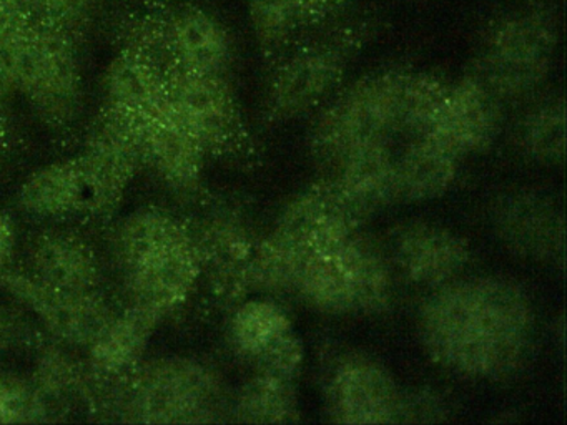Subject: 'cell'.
Listing matches in <instances>:
<instances>
[{
  "mask_svg": "<svg viewBox=\"0 0 567 425\" xmlns=\"http://www.w3.org/2000/svg\"><path fill=\"white\" fill-rule=\"evenodd\" d=\"M533 302L511 279L476 276L433 289L420 305L424 351L441 367L473 381H504L529 359Z\"/></svg>",
  "mask_w": 567,
  "mask_h": 425,
  "instance_id": "cell-1",
  "label": "cell"
},
{
  "mask_svg": "<svg viewBox=\"0 0 567 425\" xmlns=\"http://www.w3.org/2000/svg\"><path fill=\"white\" fill-rule=\"evenodd\" d=\"M295 294L323 314H381L393 302V265L357 229L330 248L305 255Z\"/></svg>",
  "mask_w": 567,
  "mask_h": 425,
  "instance_id": "cell-2",
  "label": "cell"
},
{
  "mask_svg": "<svg viewBox=\"0 0 567 425\" xmlns=\"http://www.w3.org/2000/svg\"><path fill=\"white\" fill-rule=\"evenodd\" d=\"M556 43V20L546 9L507 13L487 29L473 75L501 102L527 99L546 82Z\"/></svg>",
  "mask_w": 567,
  "mask_h": 425,
  "instance_id": "cell-3",
  "label": "cell"
},
{
  "mask_svg": "<svg viewBox=\"0 0 567 425\" xmlns=\"http://www.w3.org/2000/svg\"><path fill=\"white\" fill-rule=\"evenodd\" d=\"M128 415L142 424H208L225 412L224 385L214 369L188 357L157 359L135 374Z\"/></svg>",
  "mask_w": 567,
  "mask_h": 425,
  "instance_id": "cell-4",
  "label": "cell"
},
{
  "mask_svg": "<svg viewBox=\"0 0 567 425\" xmlns=\"http://www.w3.org/2000/svg\"><path fill=\"white\" fill-rule=\"evenodd\" d=\"M404 82L403 72L371 73L328 100L311 133L315 152L334 163L360 143L401 133Z\"/></svg>",
  "mask_w": 567,
  "mask_h": 425,
  "instance_id": "cell-5",
  "label": "cell"
},
{
  "mask_svg": "<svg viewBox=\"0 0 567 425\" xmlns=\"http://www.w3.org/2000/svg\"><path fill=\"white\" fill-rule=\"evenodd\" d=\"M18 92L52 125H65L78 113L82 72L74 37L35 20L28 42L11 56Z\"/></svg>",
  "mask_w": 567,
  "mask_h": 425,
  "instance_id": "cell-6",
  "label": "cell"
},
{
  "mask_svg": "<svg viewBox=\"0 0 567 425\" xmlns=\"http://www.w3.org/2000/svg\"><path fill=\"white\" fill-rule=\"evenodd\" d=\"M353 39H328L301 46L274 70L265 95L268 122H290L330 100L343 79Z\"/></svg>",
  "mask_w": 567,
  "mask_h": 425,
  "instance_id": "cell-7",
  "label": "cell"
},
{
  "mask_svg": "<svg viewBox=\"0 0 567 425\" xmlns=\"http://www.w3.org/2000/svg\"><path fill=\"white\" fill-rule=\"evenodd\" d=\"M0 286L24 304L51 334L75 348H91L115 315L101 291L52 288L29 272H0Z\"/></svg>",
  "mask_w": 567,
  "mask_h": 425,
  "instance_id": "cell-8",
  "label": "cell"
},
{
  "mask_svg": "<svg viewBox=\"0 0 567 425\" xmlns=\"http://www.w3.org/2000/svg\"><path fill=\"white\" fill-rule=\"evenodd\" d=\"M324 391L327 412L334 424H398L403 391L384 364L370 355L341 357L331 369Z\"/></svg>",
  "mask_w": 567,
  "mask_h": 425,
  "instance_id": "cell-9",
  "label": "cell"
},
{
  "mask_svg": "<svg viewBox=\"0 0 567 425\" xmlns=\"http://www.w3.org/2000/svg\"><path fill=\"white\" fill-rule=\"evenodd\" d=\"M164 76L168 102L207 152L235 139L240 116L224 75L192 72L171 63Z\"/></svg>",
  "mask_w": 567,
  "mask_h": 425,
  "instance_id": "cell-10",
  "label": "cell"
},
{
  "mask_svg": "<svg viewBox=\"0 0 567 425\" xmlns=\"http://www.w3.org/2000/svg\"><path fill=\"white\" fill-rule=\"evenodd\" d=\"M503 102L477 76H463L447 85L433 125L423 138L446 146L454 155L486 152L501 135Z\"/></svg>",
  "mask_w": 567,
  "mask_h": 425,
  "instance_id": "cell-11",
  "label": "cell"
},
{
  "mask_svg": "<svg viewBox=\"0 0 567 425\" xmlns=\"http://www.w3.org/2000/svg\"><path fill=\"white\" fill-rule=\"evenodd\" d=\"M494 231L514 255L547 265H564L566 222L553 199L536 191L503 196L493 211Z\"/></svg>",
  "mask_w": 567,
  "mask_h": 425,
  "instance_id": "cell-12",
  "label": "cell"
},
{
  "mask_svg": "<svg viewBox=\"0 0 567 425\" xmlns=\"http://www.w3.org/2000/svg\"><path fill=\"white\" fill-rule=\"evenodd\" d=\"M202 269L197 238L190 235L122 271L132 305L162 319L187 301Z\"/></svg>",
  "mask_w": 567,
  "mask_h": 425,
  "instance_id": "cell-13",
  "label": "cell"
},
{
  "mask_svg": "<svg viewBox=\"0 0 567 425\" xmlns=\"http://www.w3.org/2000/svg\"><path fill=\"white\" fill-rule=\"evenodd\" d=\"M470 259L466 239L436 222H406L391 241V265L404 279L431 291L461 278Z\"/></svg>",
  "mask_w": 567,
  "mask_h": 425,
  "instance_id": "cell-14",
  "label": "cell"
},
{
  "mask_svg": "<svg viewBox=\"0 0 567 425\" xmlns=\"http://www.w3.org/2000/svg\"><path fill=\"white\" fill-rule=\"evenodd\" d=\"M19 203L29 215L41 218L101 212L115 205L84 155L52 163L29 176Z\"/></svg>",
  "mask_w": 567,
  "mask_h": 425,
  "instance_id": "cell-15",
  "label": "cell"
},
{
  "mask_svg": "<svg viewBox=\"0 0 567 425\" xmlns=\"http://www.w3.org/2000/svg\"><path fill=\"white\" fill-rule=\"evenodd\" d=\"M358 221L357 212L333 183H320L287 203L274 235L301 251H320L357 231Z\"/></svg>",
  "mask_w": 567,
  "mask_h": 425,
  "instance_id": "cell-16",
  "label": "cell"
},
{
  "mask_svg": "<svg viewBox=\"0 0 567 425\" xmlns=\"http://www.w3.org/2000/svg\"><path fill=\"white\" fill-rule=\"evenodd\" d=\"M138 142L142 156L155 166L168 185L181 191L197 188L207 149L182 122L168 99L142 123Z\"/></svg>",
  "mask_w": 567,
  "mask_h": 425,
  "instance_id": "cell-17",
  "label": "cell"
},
{
  "mask_svg": "<svg viewBox=\"0 0 567 425\" xmlns=\"http://www.w3.org/2000/svg\"><path fill=\"white\" fill-rule=\"evenodd\" d=\"M334 188L361 216L373 215L398 201L396 155L390 139H371L344 152L333 163Z\"/></svg>",
  "mask_w": 567,
  "mask_h": 425,
  "instance_id": "cell-18",
  "label": "cell"
},
{
  "mask_svg": "<svg viewBox=\"0 0 567 425\" xmlns=\"http://www.w3.org/2000/svg\"><path fill=\"white\" fill-rule=\"evenodd\" d=\"M29 274L52 288L68 291H101L102 266L97 252L71 231H45L35 236L28 252Z\"/></svg>",
  "mask_w": 567,
  "mask_h": 425,
  "instance_id": "cell-19",
  "label": "cell"
},
{
  "mask_svg": "<svg viewBox=\"0 0 567 425\" xmlns=\"http://www.w3.org/2000/svg\"><path fill=\"white\" fill-rule=\"evenodd\" d=\"M165 43L171 63L192 72L225 76L234 59V43L224 23L198 7H184L168 19Z\"/></svg>",
  "mask_w": 567,
  "mask_h": 425,
  "instance_id": "cell-20",
  "label": "cell"
},
{
  "mask_svg": "<svg viewBox=\"0 0 567 425\" xmlns=\"http://www.w3.org/2000/svg\"><path fill=\"white\" fill-rule=\"evenodd\" d=\"M105 95L107 113L134 129L138 138L142 123L167 99L164 72L151 55L125 50L107 69Z\"/></svg>",
  "mask_w": 567,
  "mask_h": 425,
  "instance_id": "cell-21",
  "label": "cell"
},
{
  "mask_svg": "<svg viewBox=\"0 0 567 425\" xmlns=\"http://www.w3.org/2000/svg\"><path fill=\"white\" fill-rule=\"evenodd\" d=\"M460 159L434 139H411L396 155L398 201L426 203L441 198L456 182Z\"/></svg>",
  "mask_w": 567,
  "mask_h": 425,
  "instance_id": "cell-22",
  "label": "cell"
},
{
  "mask_svg": "<svg viewBox=\"0 0 567 425\" xmlns=\"http://www.w3.org/2000/svg\"><path fill=\"white\" fill-rule=\"evenodd\" d=\"M161 319L145 309L131 305L105 325L91 348L92 367L105 377H117L134 371Z\"/></svg>",
  "mask_w": 567,
  "mask_h": 425,
  "instance_id": "cell-23",
  "label": "cell"
},
{
  "mask_svg": "<svg viewBox=\"0 0 567 425\" xmlns=\"http://www.w3.org/2000/svg\"><path fill=\"white\" fill-rule=\"evenodd\" d=\"M291 331L288 312L270 296L241 301L228 329L235 351L251 364Z\"/></svg>",
  "mask_w": 567,
  "mask_h": 425,
  "instance_id": "cell-24",
  "label": "cell"
},
{
  "mask_svg": "<svg viewBox=\"0 0 567 425\" xmlns=\"http://www.w3.org/2000/svg\"><path fill=\"white\" fill-rule=\"evenodd\" d=\"M231 415L244 424H293L300 415L295 381L255 372L238 391Z\"/></svg>",
  "mask_w": 567,
  "mask_h": 425,
  "instance_id": "cell-25",
  "label": "cell"
},
{
  "mask_svg": "<svg viewBox=\"0 0 567 425\" xmlns=\"http://www.w3.org/2000/svg\"><path fill=\"white\" fill-rule=\"evenodd\" d=\"M520 152L539 165H559L566 155V106L550 99L530 108L517 125Z\"/></svg>",
  "mask_w": 567,
  "mask_h": 425,
  "instance_id": "cell-26",
  "label": "cell"
},
{
  "mask_svg": "<svg viewBox=\"0 0 567 425\" xmlns=\"http://www.w3.org/2000/svg\"><path fill=\"white\" fill-rule=\"evenodd\" d=\"M255 39L265 53L284 50L305 27L295 0H247Z\"/></svg>",
  "mask_w": 567,
  "mask_h": 425,
  "instance_id": "cell-27",
  "label": "cell"
},
{
  "mask_svg": "<svg viewBox=\"0 0 567 425\" xmlns=\"http://www.w3.org/2000/svg\"><path fill=\"white\" fill-rule=\"evenodd\" d=\"M101 0H28L39 22L55 27L74 37L87 29Z\"/></svg>",
  "mask_w": 567,
  "mask_h": 425,
  "instance_id": "cell-28",
  "label": "cell"
},
{
  "mask_svg": "<svg viewBox=\"0 0 567 425\" xmlns=\"http://www.w3.org/2000/svg\"><path fill=\"white\" fill-rule=\"evenodd\" d=\"M45 404L28 385L0 377V424H28L42 421Z\"/></svg>",
  "mask_w": 567,
  "mask_h": 425,
  "instance_id": "cell-29",
  "label": "cell"
},
{
  "mask_svg": "<svg viewBox=\"0 0 567 425\" xmlns=\"http://www.w3.org/2000/svg\"><path fill=\"white\" fill-rule=\"evenodd\" d=\"M34 25L28 0H0V50L8 55L9 63L11 56L28 42Z\"/></svg>",
  "mask_w": 567,
  "mask_h": 425,
  "instance_id": "cell-30",
  "label": "cell"
},
{
  "mask_svg": "<svg viewBox=\"0 0 567 425\" xmlns=\"http://www.w3.org/2000/svg\"><path fill=\"white\" fill-rule=\"evenodd\" d=\"M305 348L297 332H288L254 362L255 372L295 381L303 367Z\"/></svg>",
  "mask_w": 567,
  "mask_h": 425,
  "instance_id": "cell-31",
  "label": "cell"
},
{
  "mask_svg": "<svg viewBox=\"0 0 567 425\" xmlns=\"http://www.w3.org/2000/svg\"><path fill=\"white\" fill-rule=\"evenodd\" d=\"M450 415V404L431 388L403 392L398 424H440Z\"/></svg>",
  "mask_w": 567,
  "mask_h": 425,
  "instance_id": "cell-32",
  "label": "cell"
},
{
  "mask_svg": "<svg viewBox=\"0 0 567 425\" xmlns=\"http://www.w3.org/2000/svg\"><path fill=\"white\" fill-rule=\"evenodd\" d=\"M78 379V372L74 371L69 359L61 352L48 355L41 369V385L48 391L58 392L69 391Z\"/></svg>",
  "mask_w": 567,
  "mask_h": 425,
  "instance_id": "cell-33",
  "label": "cell"
},
{
  "mask_svg": "<svg viewBox=\"0 0 567 425\" xmlns=\"http://www.w3.org/2000/svg\"><path fill=\"white\" fill-rule=\"evenodd\" d=\"M300 10L305 27L324 22L341 9L347 0H295Z\"/></svg>",
  "mask_w": 567,
  "mask_h": 425,
  "instance_id": "cell-34",
  "label": "cell"
},
{
  "mask_svg": "<svg viewBox=\"0 0 567 425\" xmlns=\"http://www.w3.org/2000/svg\"><path fill=\"white\" fill-rule=\"evenodd\" d=\"M16 235L8 216L0 212V272L4 271L14 252Z\"/></svg>",
  "mask_w": 567,
  "mask_h": 425,
  "instance_id": "cell-35",
  "label": "cell"
},
{
  "mask_svg": "<svg viewBox=\"0 0 567 425\" xmlns=\"http://www.w3.org/2000/svg\"><path fill=\"white\" fill-rule=\"evenodd\" d=\"M16 90H18V86H16L11 63H9L8 55L0 50V100L8 99Z\"/></svg>",
  "mask_w": 567,
  "mask_h": 425,
  "instance_id": "cell-36",
  "label": "cell"
},
{
  "mask_svg": "<svg viewBox=\"0 0 567 425\" xmlns=\"http://www.w3.org/2000/svg\"><path fill=\"white\" fill-rule=\"evenodd\" d=\"M2 102H4V100H0V148L4 145L6 136H8V118H6Z\"/></svg>",
  "mask_w": 567,
  "mask_h": 425,
  "instance_id": "cell-37",
  "label": "cell"
},
{
  "mask_svg": "<svg viewBox=\"0 0 567 425\" xmlns=\"http://www.w3.org/2000/svg\"><path fill=\"white\" fill-rule=\"evenodd\" d=\"M4 331H6L4 318H2V314H0V342H2V338H4Z\"/></svg>",
  "mask_w": 567,
  "mask_h": 425,
  "instance_id": "cell-38",
  "label": "cell"
}]
</instances>
